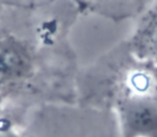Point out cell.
<instances>
[{
    "instance_id": "obj_1",
    "label": "cell",
    "mask_w": 157,
    "mask_h": 137,
    "mask_svg": "<svg viewBox=\"0 0 157 137\" xmlns=\"http://www.w3.org/2000/svg\"><path fill=\"white\" fill-rule=\"evenodd\" d=\"M130 59L112 92L120 136L157 137V65Z\"/></svg>"
},
{
    "instance_id": "obj_2",
    "label": "cell",
    "mask_w": 157,
    "mask_h": 137,
    "mask_svg": "<svg viewBox=\"0 0 157 137\" xmlns=\"http://www.w3.org/2000/svg\"><path fill=\"white\" fill-rule=\"evenodd\" d=\"M36 69L33 46L15 33L0 30V99L28 84Z\"/></svg>"
},
{
    "instance_id": "obj_5",
    "label": "cell",
    "mask_w": 157,
    "mask_h": 137,
    "mask_svg": "<svg viewBox=\"0 0 157 137\" xmlns=\"http://www.w3.org/2000/svg\"><path fill=\"white\" fill-rule=\"evenodd\" d=\"M0 137H23L13 120L2 111H0Z\"/></svg>"
},
{
    "instance_id": "obj_4",
    "label": "cell",
    "mask_w": 157,
    "mask_h": 137,
    "mask_svg": "<svg viewBox=\"0 0 157 137\" xmlns=\"http://www.w3.org/2000/svg\"><path fill=\"white\" fill-rule=\"evenodd\" d=\"M88 10L112 18H128L141 13L153 0H80Z\"/></svg>"
},
{
    "instance_id": "obj_3",
    "label": "cell",
    "mask_w": 157,
    "mask_h": 137,
    "mask_svg": "<svg viewBox=\"0 0 157 137\" xmlns=\"http://www.w3.org/2000/svg\"><path fill=\"white\" fill-rule=\"evenodd\" d=\"M127 46L133 59L157 65V0H153L139 16Z\"/></svg>"
}]
</instances>
